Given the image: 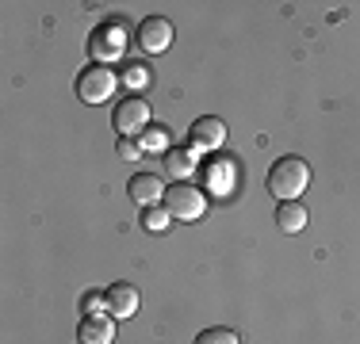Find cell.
<instances>
[{
    "mask_svg": "<svg viewBox=\"0 0 360 344\" xmlns=\"http://www.w3.org/2000/svg\"><path fill=\"white\" fill-rule=\"evenodd\" d=\"M307 184H311V165H307L303 157H295V153L280 157L276 165L269 168V192L276 195L280 203L299 199V195L307 192Z\"/></svg>",
    "mask_w": 360,
    "mask_h": 344,
    "instance_id": "cell-1",
    "label": "cell"
},
{
    "mask_svg": "<svg viewBox=\"0 0 360 344\" xmlns=\"http://www.w3.org/2000/svg\"><path fill=\"white\" fill-rule=\"evenodd\" d=\"M161 206H165L176 222H195V218H203V211H207V195H203L195 184H188V180H176L173 187H165Z\"/></svg>",
    "mask_w": 360,
    "mask_h": 344,
    "instance_id": "cell-2",
    "label": "cell"
},
{
    "mask_svg": "<svg viewBox=\"0 0 360 344\" xmlns=\"http://www.w3.org/2000/svg\"><path fill=\"white\" fill-rule=\"evenodd\" d=\"M115 88H119V77H115V69H108V65H84L81 69V77H77V96H81L84 103H104L115 96Z\"/></svg>",
    "mask_w": 360,
    "mask_h": 344,
    "instance_id": "cell-3",
    "label": "cell"
},
{
    "mask_svg": "<svg viewBox=\"0 0 360 344\" xmlns=\"http://www.w3.org/2000/svg\"><path fill=\"white\" fill-rule=\"evenodd\" d=\"M111 126L119 131V138H134V134H146L150 126V103L142 96H123L115 103V115H111Z\"/></svg>",
    "mask_w": 360,
    "mask_h": 344,
    "instance_id": "cell-4",
    "label": "cell"
},
{
    "mask_svg": "<svg viewBox=\"0 0 360 344\" xmlns=\"http://www.w3.org/2000/svg\"><path fill=\"white\" fill-rule=\"evenodd\" d=\"M123 46H127V34L119 23H100V27L89 34V54L96 65H108V62H115V58H123Z\"/></svg>",
    "mask_w": 360,
    "mask_h": 344,
    "instance_id": "cell-5",
    "label": "cell"
},
{
    "mask_svg": "<svg viewBox=\"0 0 360 344\" xmlns=\"http://www.w3.org/2000/svg\"><path fill=\"white\" fill-rule=\"evenodd\" d=\"M169 42H173V23L165 15H146L139 23V46L146 54H165Z\"/></svg>",
    "mask_w": 360,
    "mask_h": 344,
    "instance_id": "cell-6",
    "label": "cell"
},
{
    "mask_svg": "<svg viewBox=\"0 0 360 344\" xmlns=\"http://www.w3.org/2000/svg\"><path fill=\"white\" fill-rule=\"evenodd\" d=\"M222 142H226V123H222V119L203 115V119H195V123H192V150L211 153V150H219Z\"/></svg>",
    "mask_w": 360,
    "mask_h": 344,
    "instance_id": "cell-7",
    "label": "cell"
},
{
    "mask_svg": "<svg viewBox=\"0 0 360 344\" xmlns=\"http://www.w3.org/2000/svg\"><path fill=\"white\" fill-rule=\"evenodd\" d=\"M77 340L81 344H115V317L111 314H89L77 325Z\"/></svg>",
    "mask_w": 360,
    "mask_h": 344,
    "instance_id": "cell-8",
    "label": "cell"
},
{
    "mask_svg": "<svg viewBox=\"0 0 360 344\" xmlns=\"http://www.w3.org/2000/svg\"><path fill=\"white\" fill-rule=\"evenodd\" d=\"M127 192H131V199L139 206H153L158 199H165V184H161L153 172H139V176H131Z\"/></svg>",
    "mask_w": 360,
    "mask_h": 344,
    "instance_id": "cell-9",
    "label": "cell"
},
{
    "mask_svg": "<svg viewBox=\"0 0 360 344\" xmlns=\"http://www.w3.org/2000/svg\"><path fill=\"white\" fill-rule=\"evenodd\" d=\"M108 314L119 317H134L139 314V291L131 287V283H115V287H108Z\"/></svg>",
    "mask_w": 360,
    "mask_h": 344,
    "instance_id": "cell-10",
    "label": "cell"
},
{
    "mask_svg": "<svg viewBox=\"0 0 360 344\" xmlns=\"http://www.w3.org/2000/svg\"><path fill=\"white\" fill-rule=\"evenodd\" d=\"M276 226L284 230V234H299V230L307 226V211H303V203H299V199L280 203V206H276Z\"/></svg>",
    "mask_w": 360,
    "mask_h": 344,
    "instance_id": "cell-11",
    "label": "cell"
},
{
    "mask_svg": "<svg viewBox=\"0 0 360 344\" xmlns=\"http://www.w3.org/2000/svg\"><path fill=\"white\" fill-rule=\"evenodd\" d=\"M165 168L173 172L176 180L192 176V168H195V157H192V150H169V153H165Z\"/></svg>",
    "mask_w": 360,
    "mask_h": 344,
    "instance_id": "cell-12",
    "label": "cell"
},
{
    "mask_svg": "<svg viewBox=\"0 0 360 344\" xmlns=\"http://www.w3.org/2000/svg\"><path fill=\"white\" fill-rule=\"evenodd\" d=\"M169 222H173V214H169L165 206H158V203H153V206H142V226L150 230V234H161Z\"/></svg>",
    "mask_w": 360,
    "mask_h": 344,
    "instance_id": "cell-13",
    "label": "cell"
},
{
    "mask_svg": "<svg viewBox=\"0 0 360 344\" xmlns=\"http://www.w3.org/2000/svg\"><path fill=\"white\" fill-rule=\"evenodd\" d=\"M195 344H242V337L234 329H226V325H211V329H203L195 337Z\"/></svg>",
    "mask_w": 360,
    "mask_h": 344,
    "instance_id": "cell-14",
    "label": "cell"
},
{
    "mask_svg": "<svg viewBox=\"0 0 360 344\" xmlns=\"http://www.w3.org/2000/svg\"><path fill=\"white\" fill-rule=\"evenodd\" d=\"M169 126H150V134H142V150H165Z\"/></svg>",
    "mask_w": 360,
    "mask_h": 344,
    "instance_id": "cell-15",
    "label": "cell"
},
{
    "mask_svg": "<svg viewBox=\"0 0 360 344\" xmlns=\"http://www.w3.org/2000/svg\"><path fill=\"white\" fill-rule=\"evenodd\" d=\"M123 81L131 84V88H139V84H146V81H150V69H146V65H139V62H131V65H127V73H123Z\"/></svg>",
    "mask_w": 360,
    "mask_h": 344,
    "instance_id": "cell-16",
    "label": "cell"
},
{
    "mask_svg": "<svg viewBox=\"0 0 360 344\" xmlns=\"http://www.w3.org/2000/svg\"><path fill=\"white\" fill-rule=\"evenodd\" d=\"M119 157H123V161H139L142 157V145H134L131 138H119Z\"/></svg>",
    "mask_w": 360,
    "mask_h": 344,
    "instance_id": "cell-17",
    "label": "cell"
}]
</instances>
